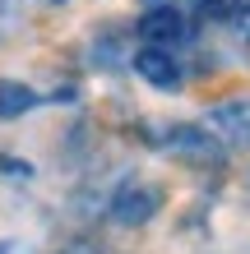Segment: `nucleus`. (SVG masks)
I'll return each instance as SVG.
<instances>
[{"label":"nucleus","mask_w":250,"mask_h":254,"mask_svg":"<svg viewBox=\"0 0 250 254\" xmlns=\"http://www.w3.org/2000/svg\"><path fill=\"white\" fill-rule=\"evenodd\" d=\"M144 9H153V5H181V0H139Z\"/></svg>","instance_id":"nucleus-11"},{"label":"nucleus","mask_w":250,"mask_h":254,"mask_svg":"<svg viewBox=\"0 0 250 254\" xmlns=\"http://www.w3.org/2000/svg\"><path fill=\"white\" fill-rule=\"evenodd\" d=\"M204 129L223 148H250V97H232L204 116Z\"/></svg>","instance_id":"nucleus-4"},{"label":"nucleus","mask_w":250,"mask_h":254,"mask_svg":"<svg viewBox=\"0 0 250 254\" xmlns=\"http://www.w3.org/2000/svg\"><path fill=\"white\" fill-rule=\"evenodd\" d=\"M37 93L28 83H14V79H0V121H14V116H23V111H33L37 107Z\"/></svg>","instance_id":"nucleus-6"},{"label":"nucleus","mask_w":250,"mask_h":254,"mask_svg":"<svg viewBox=\"0 0 250 254\" xmlns=\"http://www.w3.org/2000/svg\"><path fill=\"white\" fill-rule=\"evenodd\" d=\"M144 139L163 157H176V162H185V167H223V157H227V148L204 125H149Z\"/></svg>","instance_id":"nucleus-1"},{"label":"nucleus","mask_w":250,"mask_h":254,"mask_svg":"<svg viewBox=\"0 0 250 254\" xmlns=\"http://www.w3.org/2000/svg\"><path fill=\"white\" fill-rule=\"evenodd\" d=\"M130 65H135V74H139L144 83L163 88V93L181 88V61H176V51H163V47H139L135 56H130Z\"/></svg>","instance_id":"nucleus-5"},{"label":"nucleus","mask_w":250,"mask_h":254,"mask_svg":"<svg viewBox=\"0 0 250 254\" xmlns=\"http://www.w3.org/2000/svg\"><path fill=\"white\" fill-rule=\"evenodd\" d=\"M163 213V190L149 185V181H125L111 190L107 199V217L116 227H144V222H153Z\"/></svg>","instance_id":"nucleus-3"},{"label":"nucleus","mask_w":250,"mask_h":254,"mask_svg":"<svg viewBox=\"0 0 250 254\" xmlns=\"http://www.w3.org/2000/svg\"><path fill=\"white\" fill-rule=\"evenodd\" d=\"M61 254H93V245H83V241H79V245H70V250H61Z\"/></svg>","instance_id":"nucleus-10"},{"label":"nucleus","mask_w":250,"mask_h":254,"mask_svg":"<svg viewBox=\"0 0 250 254\" xmlns=\"http://www.w3.org/2000/svg\"><path fill=\"white\" fill-rule=\"evenodd\" d=\"M232 23H237V33H241V42H250V5L237 14V19H232Z\"/></svg>","instance_id":"nucleus-9"},{"label":"nucleus","mask_w":250,"mask_h":254,"mask_svg":"<svg viewBox=\"0 0 250 254\" xmlns=\"http://www.w3.org/2000/svg\"><path fill=\"white\" fill-rule=\"evenodd\" d=\"M0 171H5V176H33V167L19 162V157H0Z\"/></svg>","instance_id":"nucleus-8"},{"label":"nucleus","mask_w":250,"mask_h":254,"mask_svg":"<svg viewBox=\"0 0 250 254\" xmlns=\"http://www.w3.org/2000/svg\"><path fill=\"white\" fill-rule=\"evenodd\" d=\"M135 33L144 47H163V51H181L190 37H195V23H190V14L181 5H153L139 14Z\"/></svg>","instance_id":"nucleus-2"},{"label":"nucleus","mask_w":250,"mask_h":254,"mask_svg":"<svg viewBox=\"0 0 250 254\" xmlns=\"http://www.w3.org/2000/svg\"><path fill=\"white\" fill-rule=\"evenodd\" d=\"M246 5H250V0H199V19H209V23H232Z\"/></svg>","instance_id":"nucleus-7"}]
</instances>
